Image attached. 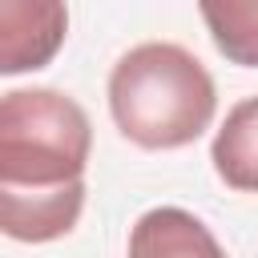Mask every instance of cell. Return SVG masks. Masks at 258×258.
Instances as JSON below:
<instances>
[{
    "instance_id": "3",
    "label": "cell",
    "mask_w": 258,
    "mask_h": 258,
    "mask_svg": "<svg viewBox=\"0 0 258 258\" xmlns=\"http://www.w3.org/2000/svg\"><path fill=\"white\" fill-rule=\"evenodd\" d=\"M69 36L64 0H0V73L20 77L52 64Z\"/></svg>"
},
{
    "instance_id": "4",
    "label": "cell",
    "mask_w": 258,
    "mask_h": 258,
    "mask_svg": "<svg viewBox=\"0 0 258 258\" xmlns=\"http://www.w3.org/2000/svg\"><path fill=\"white\" fill-rule=\"evenodd\" d=\"M129 254L137 258H169V254H206L218 258L222 242L206 230L202 218L177 210V206H161L137 218L133 234H129Z\"/></svg>"
},
{
    "instance_id": "1",
    "label": "cell",
    "mask_w": 258,
    "mask_h": 258,
    "mask_svg": "<svg viewBox=\"0 0 258 258\" xmlns=\"http://www.w3.org/2000/svg\"><path fill=\"white\" fill-rule=\"evenodd\" d=\"M89 113L60 89H12L0 101V230L12 242L64 238L85 210Z\"/></svg>"
},
{
    "instance_id": "6",
    "label": "cell",
    "mask_w": 258,
    "mask_h": 258,
    "mask_svg": "<svg viewBox=\"0 0 258 258\" xmlns=\"http://www.w3.org/2000/svg\"><path fill=\"white\" fill-rule=\"evenodd\" d=\"M214 48L242 69H258V0H198Z\"/></svg>"
},
{
    "instance_id": "5",
    "label": "cell",
    "mask_w": 258,
    "mask_h": 258,
    "mask_svg": "<svg viewBox=\"0 0 258 258\" xmlns=\"http://www.w3.org/2000/svg\"><path fill=\"white\" fill-rule=\"evenodd\" d=\"M210 161L230 189L258 194V97H242L226 113L222 129L214 133Z\"/></svg>"
},
{
    "instance_id": "2",
    "label": "cell",
    "mask_w": 258,
    "mask_h": 258,
    "mask_svg": "<svg viewBox=\"0 0 258 258\" xmlns=\"http://www.w3.org/2000/svg\"><path fill=\"white\" fill-rule=\"evenodd\" d=\"M109 113L121 137L137 149H181L210 129L218 89L189 48L173 40H145L113 64Z\"/></svg>"
}]
</instances>
